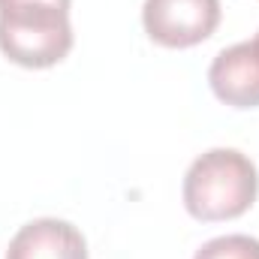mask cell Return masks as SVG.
Listing matches in <instances>:
<instances>
[{"instance_id":"6da1fadb","label":"cell","mask_w":259,"mask_h":259,"mask_svg":"<svg viewBox=\"0 0 259 259\" xmlns=\"http://www.w3.org/2000/svg\"><path fill=\"white\" fill-rule=\"evenodd\" d=\"M259 193V172L253 160L235 148H211L196 157L184 175V208L202 223L235 220Z\"/></svg>"},{"instance_id":"277c9868","label":"cell","mask_w":259,"mask_h":259,"mask_svg":"<svg viewBox=\"0 0 259 259\" xmlns=\"http://www.w3.org/2000/svg\"><path fill=\"white\" fill-rule=\"evenodd\" d=\"M214 97L232 109H259V42H238L223 49L208 69Z\"/></svg>"},{"instance_id":"7a4b0ae2","label":"cell","mask_w":259,"mask_h":259,"mask_svg":"<svg viewBox=\"0 0 259 259\" xmlns=\"http://www.w3.org/2000/svg\"><path fill=\"white\" fill-rule=\"evenodd\" d=\"M69 49V0H0V52L12 64L49 69Z\"/></svg>"},{"instance_id":"3957f363","label":"cell","mask_w":259,"mask_h":259,"mask_svg":"<svg viewBox=\"0 0 259 259\" xmlns=\"http://www.w3.org/2000/svg\"><path fill=\"white\" fill-rule=\"evenodd\" d=\"M145 33L166 49L205 42L220 24V0H145Z\"/></svg>"},{"instance_id":"8992f818","label":"cell","mask_w":259,"mask_h":259,"mask_svg":"<svg viewBox=\"0 0 259 259\" xmlns=\"http://www.w3.org/2000/svg\"><path fill=\"white\" fill-rule=\"evenodd\" d=\"M193 259H259V238L250 235H220L205 241Z\"/></svg>"},{"instance_id":"5b68a950","label":"cell","mask_w":259,"mask_h":259,"mask_svg":"<svg viewBox=\"0 0 259 259\" xmlns=\"http://www.w3.org/2000/svg\"><path fill=\"white\" fill-rule=\"evenodd\" d=\"M6 259H88V241L72 223L42 217L12 235Z\"/></svg>"},{"instance_id":"52a82bcc","label":"cell","mask_w":259,"mask_h":259,"mask_svg":"<svg viewBox=\"0 0 259 259\" xmlns=\"http://www.w3.org/2000/svg\"><path fill=\"white\" fill-rule=\"evenodd\" d=\"M253 39H256V42H259V33H256V36H253Z\"/></svg>"}]
</instances>
